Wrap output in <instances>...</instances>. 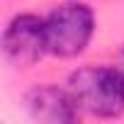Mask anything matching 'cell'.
I'll list each match as a JSON object with an SVG mask.
<instances>
[{"mask_svg":"<svg viewBox=\"0 0 124 124\" xmlns=\"http://www.w3.org/2000/svg\"><path fill=\"white\" fill-rule=\"evenodd\" d=\"M78 107L95 117H119L124 112V85L109 66H83L68 78Z\"/></svg>","mask_w":124,"mask_h":124,"instance_id":"1","label":"cell"},{"mask_svg":"<svg viewBox=\"0 0 124 124\" xmlns=\"http://www.w3.org/2000/svg\"><path fill=\"white\" fill-rule=\"evenodd\" d=\"M46 20V41L49 54L58 58H73L90 44L95 34V15L85 3L68 0L49 12Z\"/></svg>","mask_w":124,"mask_h":124,"instance_id":"2","label":"cell"},{"mask_svg":"<svg viewBox=\"0 0 124 124\" xmlns=\"http://www.w3.org/2000/svg\"><path fill=\"white\" fill-rule=\"evenodd\" d=\"M3 54L17 68H29L49 54L46 20L37 15H17L3 32Z\"/></svg>","mask_w":124,"mask_h":124,"instance_id":"3","label":"cell"},{"mask_svg":"<svg viewBox=\"0 0 124 124\" xmlns=\"http://www.w3.org/2000/svg\"><path fill=\"white\" fill-rule=\"evenodd\" d=\"M27 109L34 119L49 122V124H71L80 117V107L73 97V93L58 85H37L27 95Z\"/></svg>","mask_w":124,"mask_h":124,"instance_id":"4","label":"cell"},{"mask_svg":"<svg viewBox=\"0 0 124 124\" xmlns=\"http://www.w3.org/2000/svg\"><path fill=\"white\" fill-rule=\"evenodd\" d=\"M112 68H114V73H117V78L122 80V85H124V49L117 54V58H114V63H112Z\"/></svg>","mask_w":124,"mask_h":124,"instance_id":"5","label":"cell"}]
</instances>
